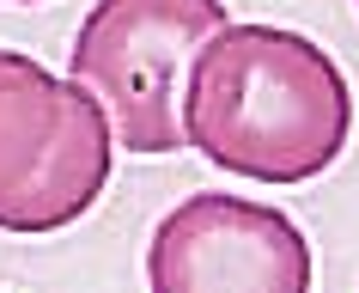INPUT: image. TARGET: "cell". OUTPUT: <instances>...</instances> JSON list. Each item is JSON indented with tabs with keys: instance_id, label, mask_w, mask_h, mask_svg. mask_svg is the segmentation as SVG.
Here are the masks:
<instances>
[{
	"instance_id": "obj_1",
	"label": "cell",
	"mask_w": 359,
	"mask_h": 293,
	"mask_svg": "<svg viewBox=\"0 0 359 293\" xmlns=\"http://www.w3.org/2000/svg\"><path fill=\"white\" fill-rule=\"evenodd\" d=\"M353 135L335 56L286 25H219L189 61L183 141L231 177L311 183Z\"/></svg>"
},
{
	"instance_id": "obj_2",
	"label": "cell",
	"mask_w": 359,
	"mask_h": 293,
	"mask_svg": "<svg viewBox=\"0 0 359 293\" xmlns=\"http://www.w3.org/2000/svg\"><path fill=\"white\" fill-rule=\"evenodd\" d=\"M116 171V129L97 92L0 49V233H61L97 208Z\"/></svg>"
},
{
	"instance_id": "obj_3",
	"label": "cell",
	"mask_w": 359,
	"mask_h": 293,
	"mask_svg": "<svg viewBox=\"0 0 359 293\" xmlns=\"http://www.w3.org/2000/svg\"><path fill=\"white\" fill-rule=\"evenodd\" d=\"M231 25V0H97L74 37L67 74L86 79L110 110L116 147L140 159L177 153L183 86L195 49Z\"/></svg>"
},
{
	"instance_id": "obj_4",
	"label": "cell",
	"mask_w": 359,
	"mask_h": 293,
	"mask_svg": "<svg viewBox=\"0 0 359 293\" xmlns=\"http://www.w3.org/2000/svg\"><path fill=\"white\" fill-rule=\"evenodd\" d=\"M147 281L158 293H304L317 263L292 214L250 195L201 190L158 220Z\"/></svg>"
},
{
	"instance_id": "obj_5",
	"label": "cell",
	"mask_w": 359,
	"mask_h": 293,
	"mask_svg": "<svg viewBox=\"0 0 359 293\" xmlns=\"http://www.w3.org/2000/svg\"><path fill=\"white\" fill-rule=\"evenodd\" d=\"M0 6H43V0H0Z\"/></svg>"
}]
</instances>
